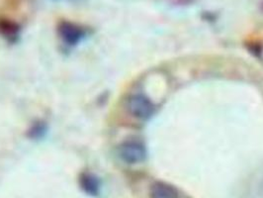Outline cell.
Returning <instances> with one entry per match:
<instances>
[{"instance_id":"6da1fadb","label":"cell","mask_w":263,"mask_h":198,"mask_svg":"<svg viewBox=\"0 0 263 198\" xmlns=\"http://www.w3.org/2000/svg\"><path fill=\"white\" fill-rule=\"evenodd\" d=\"M127 106L132 116L141 120L149 118L155 112L153 102L143 94L132 95L128 100Z\"/></svg>"},{"instance_id":"7a4b0ae2","label":"cell","mask_w":263,"mask_h":198,"mask_svg":"<svg viewBox=\"0 0 263 198\" xmlns=\"http://www.w3.org/2000/svg\"><path fill=\"white\" fill-rule=\"evenodd\" d=\"M120 158L127 164H139L145 158V147L138 141H128L122 144L119 149Z\"/></svg>"},{"instance_id":"3957f363","label":"cell","mask_w":263,"mask_h":198,"mask_svg":"<svg viewBox=\"0 0 263 198\" xmlns=\"http://www.w3.org/2000/svg\"><path fill=\"white\" fill-rule=\"evenodd\" d=\"M59 34L66 45L69 46H74L79 44L85 35L84 31L80 27L69 22L61 23V25L59 26Z\"/></svg>"},{"instance_id":"277c9868","label":"cell","mask_w":263,"mask_h":198,"mask_svg":"<svg viewBox=\"0 0 263 198\" xmlns=\"http://www.w3.org/2000/svg\"><path fill=\"white\" fill-rule=\"evenodd\" d=\"M79 185L81 189L90 196H97L100 192V182L91 173H82L79 176Z\"/></svg>"},{"instance_id":"5b68a950","label":"cell","mask_w":263,"mask_h":198,"mask_svg":"<svg viewBox=\"0 0 263 198\" xmlns=\"http://www.w3.org/2000/svg\"><path fill=\"white\" fill-rule=\"evenodd\" d=\"M152 198H178L177 190L171 185L164 183H156L151 188Z\"/></svg>"}]
</instances>
